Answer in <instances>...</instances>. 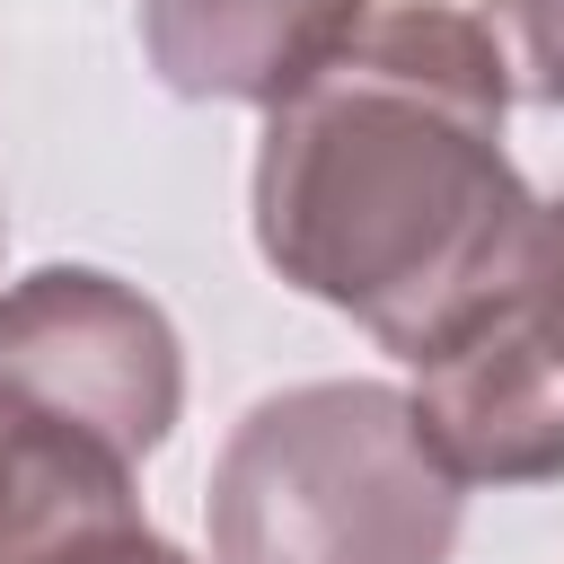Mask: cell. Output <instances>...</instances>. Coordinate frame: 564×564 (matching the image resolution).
I'll use <instances>...</instances> for the list:
<instances>
[{
    "mask_svg": "<svg viewBox=\"0 0 564 564\" xmlns=\"http://www.w3.org/2000/svg\"><path fill=\"white\" fill-rule=\"evenodd\" d=\"M203 520L212 564H449L467 485L423 449L405 388L308 379L229 423Z\"/></svg>",
    "mask_w": 564,
    "mask_h": 564,
    "instance_id": "obj_2",
    "label": "cell"
},
{
    "mask_svg": "<svg viewBox=\"0 0 564 564\" xmlns=\"http://www.w3.org/2000/svg\"><path fill=\"white\" fill-rule=\"evenodd\" d=\"M123 520H141L132 458L0 379V564H26L62 538Z\"/></svg>",
    "mask_w": 564,
    "mask_h": 564,
    "instance_id": "obj_6",
    "label": "cell"
},
{
    "mask_svg": "<svg viewBox=\"0 0 564 564\" xmlns=\"http://www.w3.org/2000/svg\"><path fill=\"white\" fill-rule=\"evenodd\" d=\"M485 35L502 44L520 97L564 106V0H485Z\"/></svg>",
    "mask_w": 564,
    "mask_h": 564,
    "instance_id": "obj_7",
    "label": "cell"
},
{
    "mask_svg": "<svg viewBox=\"0 0 564 564\" xmlns=\"http://www.w3.org/2000/svg\"><path fill=\"white\" fill-rule=\"evenodd\" d=\"M0 379L132 467L185 414V344L167 308L106 264H35L0 291Z\"/></svg>",
    "mask_w": 564,
    "mask_h": 564,
    "instance_id": "obj_4",
    "label": "cell"
},
{
    "mask_svg": "<svg viewBox=\"0 0 564 564\" xmlns=\"http://www.w3.org/2000/svg\"><path fill=\"white\" fill-rule=\"evenodd\" d=\"M26 564H194L176 538H159L150 520H123V529H88V538H62Z\"/></svg>",
    "mask_w": 564,
    "mask_h": 564,
    "instance_id": "obj_8",
    "label": "cell"
},
{
    "mask_svg": "<svg viewBox=\"0 0 564 564\" xmlns=\"http://www.w3.org/2000/svg\"><path fill=\"white\" fill-rule=\"evenodd\" d=\"M423 449L458 485H555L564 476V194L538 203L520 264L485 317L432 352L405 388Z\"/></svg>",
    "mask_w": 564,
    "mask_h": 564,
    "instance_id": "obj_3",
    "label": "cell"
},
{
    "mask_svg": "<svg viewBox=\"0 0 564 564\" xmlns=\"http://www.w3.org/2000/svg\"><path fill=\"white\" fill-rule=\"evenodd\" d=\"M0 238H9V220H0Z\"/></svg>",
    "mask_w": 564,
    "mask_h": 564,
    "instance_id": "obj_9",
    "label": "cell"
},
{
    "mask_svg": "<svg viewBox=\"0 0 564 564\" xmlns=\"http://www.w3.org/2000/svg\"><path fill=\"white\" fill-rule=\"evenodd\" d=\"M370 0H141V53L176 97L273 106L291 97Z\"/></svg>",
    "mask_w": 564,
    "mask_h": 564,
    "instance_id": "obj_5",
    "label": "cell"
},
{
    "mask_svg": "<svg viewBox=\"0 0 564 564\" xmlns=\"http://www.w3.org/2000/svg\"><path fill=\"white\" fill-rule=\"evenodd\" d=\"M511 70L485 18L449 0H370L361 26L264 106L256 256L397 361L449 352L538 220L502 150Z\"/></svg>",
    "mask_w": 564,
    "mask_h": 564,
    "instance_id": "obj_1",
    "label": "cell"
}]
</instances>
